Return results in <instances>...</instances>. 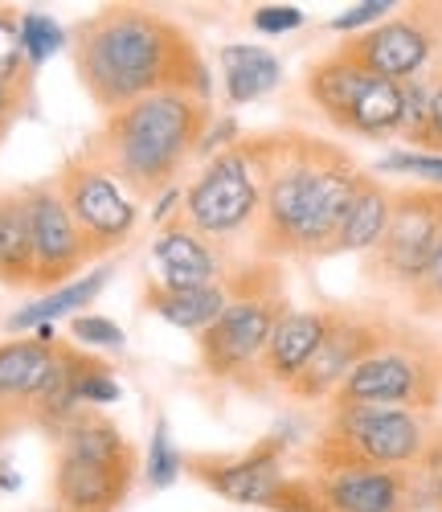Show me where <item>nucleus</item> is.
<instances>
[{"label":"nucleus","mask_w":442,"mask_h":512,"mask_svg":"<svg viewBox=\"0 0 442 512\" xmlns=\"http://www.w3.org/2000/svg\"><path fill=\"white\" fill-rule=\"evenodd\" d=\"M189 66H197L181 29L144 9H107L78 37V74L91 99L119 115L156 91H189Z\"/></svg>","instance_id":"1"},{"label":"nucleus","mask_w":442,"mask_h":512,"mask_svg":"<svg viewBox=\"0 0 442 512\" xmlns=\"http://www.w3.org/2000/svg\"><path fill=\"white\" fill-rule=\"evenodd\" d=\"M361 173L340 152L299 144L267 168L262 185V234L275 250L324 254L336 242L344 213L361 189Z\"/></svg>","instance_id":"2"},{"label":"nucleus","mask_w":442,"mask_h":512,"mask_svg":"<svg viewBox=\"0 0 442 512\" xmlns=\"http://www.w3.org/2000/svg\"><path fill=\"white\" fill-rule=\"evenodd\" d=\"M205 119H209L205 99L181 87L156 91L140 103H131L127 111L111 115L107 160L115 177H123V185H131L136 193L164 189L197 148Z\"/></svg>","instance_id":"3"},{"label":"nucleus","mask_w":442,"mask_h":512,"mask_svg":"<svg viewBox=\"0 0 442 512\" xmlns=\"http://www.w3.org/2000/svg\"><path fill=\"white\" fill-rule=\"evenodd\" d=\"M131 447L107 418H74L62 431L58 500L66 512H115L131 488Z\"/></svg>","instance_id":"4"},{"label":"nucleus","mask_w":442,"mask_h":512,"mask_svg":"<svg viewBox=\"0 0 442 512\" xmlns=\"http://www.w3.org/2000/svg\"><path fill=\"white\" fill-rule=\"evenodd\" d=\"M262 164L246 148H230L213 156L201 177L189 185L181 209L185 226L201 238H230L262 213Z\"/></svg>","instance_id":"5"},{"label":"nucleus","mask_w":442,"mask_h":512,"mask_svg":"<svg viewBox=\"0 0 442 512\" xmlns=\"http://www.w3.org/2000/svg\"><path fill=\"white\" fill-rule=\"evenodd\" d=\"M336 467H397L426 459L430 426L422 414L402 406H340L332 426Z\"/></svg>","instance_id":"6"},{"label":"nucleus","mask_w":442,"mask_h":512,"mask_svg":"<svg viewBox=\"0 0 442 512\" xmlns=\"http://www.w3.org/2000/svg\"><path fill=\"white\" fill-rule=\"evenodd\" d=\"M438 218H442V193H434V189L397 193L389 230H385L381 246L373 250V271H381L389 283L418 287L426 267L434 263V254L442 250Z\"/></svg>","instance_id":"7"},{"label":"nucleus","mask_w":442,"mask_h":512,"mask_svg":"<svg viewBox=\"0 0 442 512\" xmlns=\"http://www.w3.org/2000/svg\"><path fill=\"white\" fill-rule=\"evenodd\" d=\"M434 369L422 353L377 345L357 369L344 377V386L336 390V410L340 406H434Z\"/></svg>","instance_id":"8"},{"label":"nucleus","mask_w":442,"mask_h":512,"mask_svg":"<svg viewBox=\"0 0 442 512\" xmlns=\"http://www.w3.org/2000/svg\"><path fill=\"white\" fill-rule=\"evenodd\" d=\"M279 304L267 300V295H242V300H230V308L221 312L201 336V361L213 377H234L242 369H250L254 361L267 357L271 332L279 324Z\"/></svg>","instance_id":"9"},{"label":"nucleus","mask_w":442,"mask_h":512,"mask_svg":"<svg viewBox=\"0 0 442 512\" xmlns=\"http://www.w3.org/2000/svg\"><path fill=\"white\" fill-rule=\"evenodd\" d=\"M62 201L70 205L74 222L91 250L123 246L136 230V205L123 193V185L99 164H82L66 177Z\"/></svg>","instance_id":"10"},{"label":"nucleus","mask_w":442,"mask_h":512,"mask_svg":"<svg viewBox=\"0 0 442 512\" xmlns=\"http://www.w3.org/2000/svg\"><path fill=\"white\" fill-rule=\"evenodd\" d=\"M352 58H357L369 74L377 78H389V82H410L426 70L430 54H434V33L414 21V17H397V21H385L377 29H369L361 41L344 46Z\"/></svg>","instance_id":"11"},{"label":"nucleus","mask_w":442,"mask_h":512,"mask_svg":"<svg viewBox=\"0 0 442 512\" xmlns=\"http://www.w3.org/2000/svg\"><path fill=\"white\" fill-rule=\"evenodd\" d=\"M29 205V230H33V263H37V275L41 279H62L70 275L91 246H86L78 222L70 205L62 201V193L54 189H37L25 197Z\"/></svg>","instance_id":"12"},{"label":"nucleus","mask_w":442,"mask_h":512,"mask_svg":"<svg viewBox=\"0 0 442 512\" xmlns=\"http://www.w3.org/2000/svg\"><path fill=\"white\" fill-rule=\"evenodd\" d=\"M373 349H377V332L369 324L332 316L328 336L320 340V349L312 353V361L303 365V373L295 377L291 390L299 398H336V390L344 386V377L357 369Z\"/></svg>","instance_id":"13"},{"label":"nucleus","mask_w":442,"mask_h":512,"mask_svg":"<svg viewBox=\"0 0 442 512\" xmlns=\"http://www.w3.org/2000/svg\"><path fill=\"white\" fill-rule=\"evenodd\" d=\"M152 267L160 291H189V287H209L221 275L217 250L189 226H164L152 242Z\"/></svg>","instance_id":"14"},{"label":"nucleus","mask_w":442,"mask_h":512,"mask_svg":"<svg viewBox=\"0 0 442 512\" xmlns=\"http://www.w3.org/2000/svg\"><path fill=\"white\" fill-rule=\"evenodd\" d=\"M320 496L328 512H402L406 480L389 467H332Z\"/></svg>","instance_id":"15"},{"label":"nucleus","mask_w":442,"mask_h":512,"mask_svg":"<svg viewBox=\"0 0 442 512\" xmlns=\"http://www.w3.org/2000/svg\"><path fill=\"white\" fill-rule=\"evenodd\" d=\"M201 480L234 504H275V496L283 492V463L275 447H258L234 463H221V467H205Z\"/></svg>","instance_id":"16"},{"label":"nucleus","mask_w":442,"mask_h":512,"mask_svg":"<svg viewBox=\"0 0 442 512\" xmlns=\"http://www.w3.org/2000/svg\"><path fill=\"white\" fill-rule=\"evenodd\" d=\"M332 316L328 312H283L271 345H267V377L279 386H295V377L303 373V365L312 361V353L320 349V340L328 336Z\"/></svg>","instance_id":"17"},{"label":"nucleus","mask_w":442,"mask_h":512,"mask_svg":"<svg viewBox=\"0 0 442 512\" xmlns=\"http://www.w3.org/2000/svg\"><path fill=\"white\" fill-rule=\"evenodd\" d=\"M389 218H393V197L377 185V181H361L357 197H352L348 213H344V222L336 230V242L332 250L340 254H373L389 230Z\"/></svg>","instance_id":"18"},{"label":"nucleus","mask_w":442,"mask_h":512,"mask_svg":"<svg viewBox=\"0 0 442 512\" xmlns=\"http://www.w3.org/2000/svg\"><path fill=\"white\" fill-rule=\"evenodd\" d=\"M369 78L373 74L357 58H352L348 50H340V54H332L328 62H320L312 70V78H307V95L316 99V107L328 119H336L344 127L348 115H352V107H357V99H361V91L369 87Z\"/></svg>","instance_id":"19"},{"label":"nucleus","mask_w":442,"mask_h":512,"mask_svg":"<svg viewBox=\"0 0 442 512\" xmlns=\"http://www.w3.org/2000/svg\"><path fill=\"white\" fill-rule=\"evenodd\" d=\"M279 78H283V66L267 46H226L221 50V82H226V99L234 107L271 95L279 87Z\"/></svg>","instance_id":"20"},{"label":"nucleus","mask_w":442,"mask_h":512,"mask_svg":"<svg viewBox=\"0 0 442 512\" xmlns=\"http://www.w3.org/2000/svg\"><path fill=\"white\" fill-rule=\"evenodd\" d=\"M148 308H152L164 324L201 336L221 312L230 308V295H226V287H217V283H209V287H189V291H160V287H156V291L148 295Z\"/></svg>","instance_id":"21"},{"label":"nucleus","mask_w":442,"mask_h":512,"mask_svg":"<svg viewBox=\"0 0 442 512\" xmlns=\"http://www.w3.org/2000/svg\"><path fill=\"white\" fill-rule=\"evenodd\" d=\"M107 283H111V267H99V271L82 275V279H74V283H62L58 291L41 295L37 304L21 308V312L9 320V328H13V332H25V328H41V324H58L62 316H82V308L95 304L99 291H103Z\"/></svg>","instance_id":"22"},{"label":"nucleus","mask_w":442,"mask_h":512,"mask_svg":"<svg viewBox=\"0 0 442 512\" xmlns=\"http://www.w3.org/2000/svg\"><path fill=\"white\" fill-rule=\"evenodd\" d=\"M58 353L41 340H9L0 345V398H33L50 377Z\"/></svg>","instance_id":"23"},{"label":"nucleus","mask_w":442,"mask_h":512,"mask_svg":"<svg viewBox=\"0 0 442 512\" xmlns=\"http://www.w3.org/2000/svg\"><path fill=\"white\" fill-rule=\"evenodd\" d=\"M344 127H348V132H361V136L402 132V87H397V82H389V78H377V74H373Z\"/></svg>","instance_id":"24"},{"label":"nucleus","mask_w":442,"mask_h":512,"mask_svg":"<svg viewBox=\"0 0 442 512\" xmlns=\"http://www.w3.org/2000/svg\"><path fill=\"white\" fill-rule=\"evenodd\" d=\"M82 365H86V357L58 353L50 377L41 381V390L33 394V406H37V414L46 418V422H54V426H58V422H62V426L74 422V410L82 406V402H78V373H82Z\"/></svg>","instance_id":"25"},{"label":"nucleus","mask_w":442,"mask_h":512,"mask_svg":"<svg viewBox=\"0 0 442 512\" xmlns=\"http://www.w3.org/2000/svg\"><path fill=\"white\" fill-rule=\"evenodd\" d=\"M33 263V230H29V205L25 201H0V275L29 279Z\"/></svg>","instance_id":"26"},{"label":"nucleus","mask_w":442,"mask_h":512,"mask_svg":"<svg viewBox=\"0 0 442 512\" xmlns=\"http://www.w3.org/2000/svg\"><path fill=\"white\" fill-rule=\"evenodd\" d=\"M181 472H185V459H181V451H176V443H172L168 422L160 418L156 431H152V443H148L144 476H148V484H152L156 492H164V488H172L176 480H181Z\"/></svg>","instance_id":"27"},{"label":"nucleus","mask_w":442,"mask_h":512,"mask_svg":"<svg viewBox=\"0 0 442 512\" xmlns=\"http://www.w3.org/2000/svg\"><path fill=\"white\" fill-rule=\"evenodd\" d=\"M17 33H21L25 62H33V66H41L46 58H54V54L62 50V41H66L62 25H58L54 17H46V13H25V17L17 21Z\"/></svg>","instance_id":"28"},{"label":"nucleus","mask_w":442,"mask_h":512,"mask_svg":"<svg viewBox=\"0 0 442 512\" xmlns=\"http://www.w3.org/2000/svg\"><path fill=\"white\" fill-rule=\"evenodd\" d=\"M430 95H434V82H422V74L402 82V132L422 144H426V127H430Z\"/></svg>","instance_id":"29"},{"label":"nucleus","mask_w":442,"mask_h":512,"mask_svg":"<svg viewBox=\"0 0 442 512\" xmlns=\"http://www.w3.org/2000/svg\"><path fill=\"white\" fill-rule=\"evenodd\" d=\"M123 398V386L107 373V365L99 361H86L78 373V402L82 406H111Z\"/></svg>","instance_id":"30"},{"label":"nucleus","mask_w":442,"mask_h":512,"mask_svg":"<svg viewBox=\"0 0 442 512\" xmlns=\"http://www.w3.org/2000/svg\"><path fill=\"white\" fill-rule=\"evenodd\" d=\"M381 173L397 168V173H414L430 189H442V152H389L381 164Z\"/></svg>","instance_id":"31"},{"label":"nucleus","mask_w":442,"mask_h":512,"mask_svg":"<svg viewBox=\"0 0 442 512\" xmlns=\"http://www.w3.org/2000/svg\"><path fill=\"white\" fill-rule=\"evenodd\" d=\"M70 332H74L78 345H91V349H123V340H127V336H123V328H119L115 320L95 316V312L74 316Z\"/></svg>","instance_id":"32"},{"label":"nucleus","mask_w":442,"mask_h":512,"mask_svg":"<svg viewBox=\"0 0 442 512\" xmlns=\"http://www.w3.org/2000/svg\"><path fill=\"white\" fill-rule=\"evenodd\" d=\"M389 9H397L393 0H365V5H352L348 13H340V17L332 21V29H336V33H357V29L373 25V21H385Z\"/></svg>","instance_id":"33"},{"label":"nucleus","mask_w":442,"mask_h":512,"mask_svg":"<svg viewBox=\"0 0 442 512\" xmlns=\"http://www.w3.org/2000/svg\"><path fill=\"white\" fill-rule=\"evenodd\" d=\"M21 62H25V50H21V33L9 17H0V78L13 82L21 74Z\"/></svg>","instance_id":"34"},{"label":"nucleus","mask_w":442,"mask_h":512,"mask_svg":"<svg viewBox=\"0 0 442 512\" xmlns=\"http://www.w3.org/2000/svg\"><path fill=\"white\" fill-rule=\"evenodd\" d=\"M254 29L258 33H291L303 25V13L291 9V5H267V9H254Z\"/></svg>","instance_id":"35"},{"label":"nucleus","mask_w":442,"mask_h":512,"mask_svg":"<svg viewBox=\"0 0 442 512\" xmlns=\"http://www.w3.org/2000/svg\"><path fill=\"white\" fill-rule=\"evenodd\" d=\"M271 508H279V512H328L324 496L312 492V488H303V484H283V492L275 496Z\"/></svg>","instance_id":"36"},{"label":"nucleus","mask_w":442,"mask_h":512,"mask_svg":"<svg viewBox=\"0 0 442 512\" xmlns=\"http://www.w3.org/2000/svg\"><path fill=\"white\" fill-rule=\"evenodd\" d=\"M418 291L426 295V300H434V304H442V250L434 254V263L426 267V275H422V283H418Z\"/></svg>","instance_id":"37"},{"label":"nucleus","mask_w":442,"mask_h":512,"mask_svg":"<svg viewBox=\"0 0 442 512\" xmlns=\"http://www.w3.org/2000/svg\"><path fill=\"white\" fill-rule=\"evenodd\" d=\"M426 144L442 148V78L434 82V95H430V127H426Z\"/></svg>","instance_id":"38"},{"label":"nucleus","mask_w":442,"mask_h":512,"mask_svg":"<svg viewBox=\"0 0 442 512\" xmlns=\"http://www.w3.org/2000/svg\"><path fill=\"white\" fill-rule=\"evenodd\" d=\"M176 201H185V193H176V189H164L160 201L152 205V222H168V213L176 209Z\"/></svg>","instance_id":"39"},{"label":"nucleus","mask_w":442,"mask_h":512,"mask_svg":"<svg viewBox=\"0 0 442 512\" xmlns=\"http://www.w3.org/2000/svg\"><path fill=\"white\" fill-rule=\"evenodd\" d=\"M5 111H9V82L0 78V119H5Z\"/></svg>","instance_id":"40"},{"label":"nucleus","mask_w":442,"mask_h":512,"mask_svg":"<svg viewBox=\"0 0 442 512\" xmlns=\"http://www.w3.org/2000/svg\"><path fill=\"white\" fill-rule=\"evenodd\" d=\"M438 234H442V218H438Z\"/></svg>","instance_id":"41"},{"label":"nucleus","mask_w":442,"mask_h":512,"mask_svg":"<svg viewBox=\"0 0 442 512\" xmlns=\"http://www.w3.org/2000/svg\"><path fill=\"white\" fill-rule=\"evenodd\" d=\"M438 488H442V484H438Z\"/></svg>","instance_id":"42"}]
</instances>
